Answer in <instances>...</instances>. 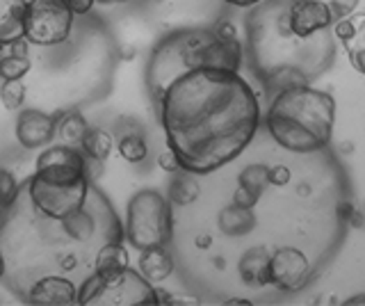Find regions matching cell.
<instances>
[{
	"instance_id": "6da1fadb",
	"label": "cell",
	"mask_w": 365,
	"mask_h": 306,
	"mask_svg": "<svg viewBox=\"0 0 365 306\" xmlns=\"http://www.w3.org/2000/svg\"><path fill=\"white\" fill-rule=\"evenodd\" d=\"M121 240L123 224L96 180L51 185L32 174L0 226L3 281L19 300L41 277H66L80 286L94 275L101 247Z\"/></svg>"
},
{
	"instance_id": "7a4b0ae2",
	"label": "cell",
	"mask_w": 365,
	"mask_h": 306,
	"mask_svg": "<svg viewBox=\"0 0 365 306\" xmlns=\"http://www.w3.org/2000/svg\"><path fill=\"white\" fill-rule=\"evenodd\" d=\"M167 146L187 174H210L251 144L260 106L240 71L199 66L176 76L155 101Z\"/></svg>"
},
{
	"instance_id": "3957f363",
	"label": "cell",
	"mask_w": 365,
	"mask_h": 306,
	"mask_svg": "<svg viewBox=\"0 0 365 306\" xmlns=\"http://www.w3.org/2000/svg\"><path fill=\"white\" fill-rule=\"evenodd\" d=\"M290 0H262L247 14V58L251 71L272 94L308 85L336 58L334 32L297 37L288 26Z\"/></svg>"
},
{
	"instance_id": "277c9868",
	"label": "cell",
	"mask_w": 365,
	"mask_h": 306,
	"mask_svg": "<svg viewBox=\"0 0 365 306\" xmlns=\"http://www.w3.org/2000/svg\"><path fill=\"white\" fill-rule=\"evenodd\" d=\"M245 58V49L237 35L226 37L215 28H190L176 30L163 37L146 64V87L153 103L163 94V89L174 81L176 76L199 66H212V69L240 71Z\"/></svg>"
},
{
	"instance_id": "5b68a950",
	"label": "cell",
	"mask_w": 365,
	"mask_h": 306,
	"mask_svg": "<svg viewBox=\"0 0 365 306\" xmlns=\"http://www.w3.org/2000/svg\"><path fill=\"white\" fill-rule=\"evenodd\" d=\"M336 101L311 85H294L274 94L265 115L272 140L285 151L315 153L331 142Z\"/></svg>"
},
{
	"instance_id": "8992f818",
	"label": "cell",
	"mask_w": 365,
	"mask_h": 306,
	"mask_svg": "<svg viewBox=\"0 0 365 306\" xmlns=\"http://www.w3.org/2000/svg\"><path fill=\"white\" fill-rule=\"evenodd\" d=\"M171 233H174L171 201L158 190L135 192L125 208V240L137 252H144L151 247H167L171 243Z\"/></svg>"
},
{
	"instance_id": "52a82bcc",
	"label": "cell",
	"mask_w": 365,
	"mask_h": 306,
	"mask_svg": "<svg viewBox=\"0 0 365 306\" xmlns=\"http://www.w3.org/2000/svg\"><path fill=\"white\" fill-rule=\"evenodd\" d=\"M80 306H148L160 304L158 290L142 272L133 270L130 265L98 275L94 272L87 277L78 288Z\"/></svg>"
},
{
	"instance_id": "ba28073f",
	"label": "cell",
	"mask_w": 365,
	"mask_h": 306,
	"mask_svg": "<svg viewBox=\"0 0 365 306\" xmlns=\"http://www.w3.org/2000/svg\"><path fill=\"white\" fill-rule=\"evenodd\" d=\"M73 19L66 0H28L23 37L41 49L60 46L71 35Z\"/></svg>"
},
{
	"instance_id": "9c48e42d",
	"label": "cell",
	"mask_w": 365,
	"mask_h": 306,
	"mask_svg": "<svg viewBox=\"0 0 365 306\" xmlns=\"http://www.w3.org/2000/svg\"><path fill=\"white\" fill-rule=\"evenodd\" d=\"M85 163V153L78 151L73 144H55L37 155L34 176L51 185H73L78 180L87 178Z\"/></svg>"
},
{
	"instance_id": "30bf717a",
	"label": "cell",
	"mask_w": 365,
	"mask_h": 306,
	"mask_svg": "<svg viewBox=\"0 0 365 306\" xmlns=\"http://www.w3.org/2000/svg\"><path fill=\"white\" fill-rule=\"evenodd\" d=\"M269 283L281 292L302 290L311 279V263L306 254L297 247H281L269 256Z\"/></svg>"
},
{
	"instance_id": "8fae6325",
	"label": "cell",
	"mask_w": 365,
	"mask_h": 306,
	"mask_svg": "<svg viewBox=\"0 0 365 306\" xmlns=\"http://www.w3.org/2000/svg\"><path fill=\"white\" fill-rule=\"evenodd\" d=\"M64 115L62 112H55V115H46V112L37 108H28L23 110L19 119H16V140L21 146L26 149H39V146L48 144L53 140V135L57 131V123H60Z\"/></svg>"
},
{
	"instance_id": "7c38bea8",
	"label": "cell",
	"mask_w": 365,
	"mask_h": 306,
	"mask_svg": "<svg viewBox=\"0 0 365 306\" xmlns=\"http://www.w3.org/2000/svg\"><path fill=\"white\" fill-rule=\"evenodd\" d=\"M334 16L322 0H290L288 26L297 37H313L315 32L331 28Z\"/></svg>"
},
{
	"instance_id": "4fadbf2b",
	"label": "cell",
	"mask_w": 365,
	"mask_h": 306,
	"mask_svg": "<svg viewBox=\"0 0 365 306\" xmlns=\"http://www.w3.org/2000/svg\"><path fill=\"white\" fill-rule=\"evenodd\" d=\"M78 283L66 277H41L28 288L23 302L34 306H71L78 304Z\"/></svg>"
},
{
	"instance_id": "5bb4252c",
	"label": "cell",
	"mask_w": 365,
	"mask_h": 306,
	"mask_svg": "<svg viewBox=\"0 0 365 306\" xmlns=\"http://www.w3.org/2000/svg\"><path fill=\"white\" fill-rule=\"evenodd\" d=\"M28 0H0V46H9L26 32Z\"/></svg>"
},
{
	"instance_id": "9a60e30c",
	"label": "cell",
	"mask_w": 365,
	"mask_h": 306,
	"mask_svg": "<svg viewBox=\"0 0 365 306\" xmlns=\"http://www.w3.org/2000/svg\"><path fill=\"white\" fill-rule=\"evenodd\" d=\"M269 256L272 254L267 252V247H262V245L247 249L237 263V272H240V277H242V281L249 283V286H267Z\"/></svg>"
},
{
	"instance_id": "2e32d148",
	"label": "cell",
	"mask_w": 365,
	"mask_h": 306,
	"mask_svg": "<svg viewBox=\"0 0 365 306\" xmlns=\"http://www.w3.org/2000/svg\"><path fill=\"white\" fill-rule=\"evenodd\" d=\"M140 272L151 281V283H160L169 279V275L174 272V258H171L167 247H151L144 249L140 254Z\"/></svg>"
},
{
	"instance_id": "e0dca14e",
	"label": "cell",
	"mask_w": 365,
	"mask_h": 306,
	"mask_svg": "<svg viewBox=\"0 0 365 306\" xmlns=\"http://www.w3.org/2000/svg\"><path fill=\"white\" fill-rule=\"evenodd\" d=\"M217 224H220L224 235L240 238V235H247L256 226V215H254V208H242V206L231 203V206H226L220 213Z\"/></svg>"
},
{
	"instance_id": "ac0fdd59",
	"label": "cell",
	"mask_w": 365,
	"mask_h": 306,
	"mask_svg": "<svg viewBox=\"0 0 365 306\" xmlns=\"http://www.w3.org/2000/svg\"><path fill=\"white\" fill-rule=\"evenodd\" d=\"M80 146H83V153L87 158H94V160H108V155L112 153L114 149V142H112V135L108 131L103 128H89L85 133L83 142H80Z\"/></svg>"
},
{
	"instance_id": "d6986e66",
	"label": "cell",
	"mask_w": 365,
	"mask_h": 306,
	"mask_svg": "<svg viewBox=\"0 0 365 306\" xmlns=\"http://www.w3.org/2000/svg\"><path fill=\"white\" fill-rule=\"evenodd\" d=\"M128 267V249L123 247V243H108L101 247V252L96 256V270L98 275L106 272H117Z\"/></svg>"
},
{
	"instance_id": "ffe728a7",
	"label": "cell",
	"mask_w": 365,
	"mask_h": 306,
	"mask_svg": "<svg viewBox=\"0 0 365 306\" xmlns=\"http://www.w3.org/2000/svg\"><path fill=\"white\" fill-rule=\"evenodd\" d=\"M237 185L249 190L254 197H262V192L269 185V167L267 165H249L237 176Z\"/></svg>"
},
{
	"instance_id": "44dd1931",
	"label": "cell",
	"mask_w": 365,
	"mask_h": 306,
	"mask_svg": "<svg viewBox=\"0 0 365 306\" xmlns=\"http://www.w3.org/2000/svg\"><path fill=\"white\" fill-rule=\"evenodd\" d=\"M117 149L121 153L123 160L128 163H142L144 158L148 155V146L142 133H128V135H121L119 142H117Z\"/></svg>"
},
{
	"instance_id": "7402d4cb",
	"label": "cell",
	"mask_w": 365,
	"mask_h": 306,
	"mask_svg": "<svg viewBox=\"0 0 365 306\" xmlns=\"http://www.w3.org/2000/svg\"><path fill=\"white\" fill-rule=\"evenodd\" d=\"M201 195V188L197 180H192L190 176H176L174 183L169 188V199L178 203V206H187V203L197 201Z\"/></svg>"
},
{
	"instance_id": "603a6c76",
	"label": "cell",
	"mask_w": 365,
	"mask_h": 306,
	"mask_svg": "<svg viewBox=\"0 0 365 306\" xmlns=\"http://www.w3.org/2000/svg\"><path fill=\"white\" fill-rule=\"evenodd\" d=\"M87 131H89V126L80 112H68V115H64L60 119V135L64 138L66 144H80Z\"/></svg>"
},
{
	"instance_id": "cb8c5ba5",
	"label": "cell",
	"mask_w": 365,
	"mask_h": 306,
	"mask_svg": "<svg viewBox=\"0 0 365 306\" xmlns=\"http://www.w3.org/2000/svg\"><path fill=\"white\" fill-rule=\"evenodd\" d=\"M32 69L30 58H23V55H7V58H0V78L3 81H23Z\"/></svg>"
},
{
	"instance_id": "d4e9b609",
	"label": "cell",
	"mask_w": 365,
	"mask_h": 306,
	"mask_svg": "<svg viewBox=\"0 0 365 306\" xmlns=\"http://www.w3.org/2000/svg\"><path fill=\"white\" fill-rule=\"evenodd\" d=\"M0 103L7 110H19L26 103V87L21 81H5L0 87Z\"/></svg>"
},
{
	"instance_id": "484cf974",
	"label": "cell",
	"mask_w": 365,
	"mask_h": 306,
	"mask_svg": "<svg viewBox=\"0 0 365 306\" xmlns=\"http://www.w3.org/2000/svg\"><path fill=\"white\" fill-rule=\"evenodd\" d=\"M19 185L21 183H16V178L11 176V172H7V169H0V203H3V206L9 208V203L16 199Z\"/></svg>"
},
{
	"instance_id": "4316f807",
	"label": "cell",
	"mask_w": 365,
	"mask_h": 306,
	"mask_svg": "<svg viewBox=\"0 0 365 306\" xmlns=\"http://www.w3.org/2000/svg\"><path fill=\"white\" fill-rule=\"evenodd\" d=\"M331 32H334L336 41L340 44H347L356 37V21H351L349 16L347 19H338L331 24Z\"/></svg>"
},
{
	"instance_id": "83f0119b",
	"label": "cell",
	"mask_w": 365,
	"mask_h": 306,
	"mask_svg": "<svg viewBox=\"0 0 365 306\" xmlns=\"http://www.w3.org/2000/svg\"><path fill=\"white\" fill-rule=\"evenodd\" d=\"M359 5H361V0H331L329 9H331V16H334V21H338V19L351 16L359 9Z\"/></svg>"
},
{
	"instance_id": "f1b7e54d",
	"label": "cell",
	"mask_w": 365,
	"mask_h": 306,
	"mask_svg": "<svg viewBox=\"0 0 365 306\" xmlns=\"http://www.w3.org/2000/svg\"><path fill=\"white\" fill-rule=\"evenodd\" d=\"M158 165H160V169H165V172H169V174H178L180 172V163H178V158H176V153L169 149L163 151L158 155Z\"/></svg>"
},
{
	"instance_id": "f546056e",
	"label": "cell",
	"mask_w": 365,
	"mask_h": 306,
	"mask_svg": "<svg viewBox=\"0 0 365 306\" xmlns=\"http://www.w3.org/2000/svg\"><path fill=\"white\" fill-rule=\"evenodd\" d=\"M290 183V169L285 165H277V167H269V185H277L283 188Z\"/></svg>"
},
{
	"instance_id": "4dcf8cb0",
	"label": "cell",
	"mask_w": 365,
	"mask_h": 306,
	"mask_svg": "<svg viewBox=\"0 0 365 306\" xmlns=\"http://www.w3.org/2000/svg\"><path fill=\"white\" fill-rule=\"evenodd\" d=\"M231 203H235V206H242V208H254L256 203H258V197H254L251 195L249 190H245V188H235V192H233V201Z\"/></svg>"
},
{
	"instance_id": "1f68e13d",
	"label": "cell",
	"mask_w": 365,
	"mask_h": 306,
	"mask_svg": "<svg viewBox=\"0 0 365 306\" xmlns=\"http://www.w3.org/2000/svg\"><path fill=\"white\" fill-rule=\"evenodd\" d=\"M342 49L347 51L349 62H351L354 69L365 76V49H359V46H342Z\"/></svg>"
},
{
	"instance_id": "d6a6232c",
	"label": "cell",
	"mask_w": 365,
	"mask_h": 306,
	"mask_svg": "<svg viewBox=\"0 0 365 306\" xmlns=\"http://www.w3.org/2000/svg\"><path fill=\"white\" fill-rule=\"evenodd\" d=\"M68 7H71V12L76 16H83V14H89L91 7H94L96 0H66Z\"/></svg>"
},
{
	"instance_id": "836d02e7",
	"label": "cell",
	"mask_w": 365,
	"mask_h": 306,
	"mask_svg": "<svg viewBox=\"0 0 365 306\" xmlns=\"http://www.w3.org/2000/svg\"><path fill=\"white\" fill-rule=\"evenodd\" d=\"M342 46H359V49H365V16L356 24V37H354L351 41L342 44Z\"/></svg>"
},
{
	"instance_id": "e575fe53",
	"label": "cell",
	"mask_w": 365,
	"mask_h": 306,
	"mask_svg": "<svg viewBox=\"0 0 365 306\" xmlns=\"http://www.w3.org/2000/svg\"><path fill=\"white\" fill-rule=\"evenodd\" d=\"M28 39L26 37H21L16 41H11L9 44V49H11V55H23V58H28Z\"/></svg>"
},
{
	"instance_id": "d590c367",
	"label": "cell",
	"mask_w": 365,
	"mask_h": 306,
	"mask_svg": "<svg viewBox=\"0 0 365 306\" xmlns=\"http://www.w3.org/2000/svg\"><path fill=\"white\" fill-rule=\"evenodd\" d=\"M354 210H356V208H354L349 201H342L340 206H338V215H340V220H349L351 215H354Z\"/></svg>"
},
{
	"instance_id": "8d00e7d4",
	"label": "cell",
	"mask_w": 365,
	"mask_h": 306,
	"mask_svg": "<svg viewBox=\"0 0 365 306\" xmlns=\"http://www.w3.org/2000/svg\"><path fill=\"white\" fill-rule=\"evenodd\" d=\"M226 5H233V7H245V9H251L254 5L262 3V0H224Z\"/></svg>"
},
{
	"instance_id": "74e56055",
	"label": "cell",
	"mask_w": 365,
	"mask_h": 306,
	"mask_svg": "<svg viewBox=\"0 0 365 306\" xmlns=\"http://www.w3.org/2000/svg\"><path fill=\"white\" fill-rule=\"evenodd\" d=\"M194 245H197L199 249H208L212 245V238L210 235H199L197 240H194Z\"/></svg>"
},
{
	"instance_id": "f35d334b",
	"label": "cell",
	"mask_w": 365,
	"mask_h": 306,
	"mask_svg": "<svg viewBox=\"0 0 365 306\" xmlns=\"http://www.w3.org/2000/svg\"><path fill=\"white\" fill-rule=\"evenodd\" d=\"M349 222H351L354 226H363V215H361L359 210H354V215L349 218Z\"/></svg>"
},
{
	"instance_id": "ab89813d",
	"label": "cell",
	"mask_w": 365,
	"mask_h": 306,
	"mask_svg": "<svg viewBox=\"0 0 365 306\" xmlns=\"http://www.w3.org/2000/svg\"><path fill=\"white\" fill-rule=\"evenodd\" d=\"M345 304H349V306H354V304H365V295H359V297H349Z\"/></svg>"
},
{
	"instance_id": "60d3db41",
	"label": "cell",
	"mask_w": 365,
	"mask_h": 306,
	"mask_svg": "<svg viewBox=\"0 0 365 306\" xmlns=\"http://www.w3.org/2000/svg\"><path fill=\"white\" fill-rule=\"evenodd\" d=\"M96 3H103V5H117V3H128V0H96Z\"/></svg>"
},
{
	"instance_id": "b9f144b4",
	"label": "cell",
	"mask_w": 365,
	"mask_h": 306,
	"mask_svg": "<svg viewBox=\"0 0 365 306\" xmlns=\"http://www.w3.org/2000/svg\"><path fill=\"white\" fill-rule=\"evenodd\" d=\"M5 215H7V206L0 203V226H3V222H5Z\"/></svg>"
},
{
	"instance_id": "7bdbcfd3",
	"label": "cell",
	"mask_w": 365,
	"mask_h": 306,
	"mask_svg": "<svg viewBox=\"0 0 365 306\" xmlns=\"http://www.w3.org/2000/svg\"><path fill=\"white\" fill-rule=\"evenodd\" d=\"M5 275V260H3V254H0V279Z\"/></svg>"
},
{
	"instance_id": "ee69618b",
	"label": "cell",
	"mask_w": 365,
	"mask_h": 306,
	"mask_svg": "<svg viewBox=\"0 0 365 306\" xmlns=\"http://www.w3.org/2000/svg\"><path fill=\"white\" fill-rule=\"evenodd\" d=\"M228 304H249V300H228Z\"/></svg>"
},
{
	"instance_id": "f6af8a7d",
	"label": "cell",
	"mask_w": 365,
	"mask_h": 306,
	"mask_svg": "<svg viewBox=\"0 0 365 306\" xmlns=\"http://www.w3.org/2000/svg\"><path fill=\"white\" fill-rule=\"evenodd\" d=\"M308 192H311V188H308V185H302L299 188V195H308Z\"/></svg>"
},
{
	"instance_id": "bcb514c9",
	"label": "cell",
	"mask_w": 365,
	"mask_h": 306,
	"mask_svg": "<svg viewBox=\"0 0 365 306\" xmlns=\"http://www.w3.org/2000/svg\"><path fill=\"white\" fill-rule=\"evenodd\" d=\"M342 151H345V153H349V151H351V144H349V142H345V144H342Z\"/></svg>"
}]
</instances>
